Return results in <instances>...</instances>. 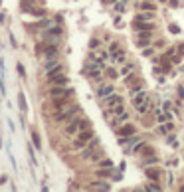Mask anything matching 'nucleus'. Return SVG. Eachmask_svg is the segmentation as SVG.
<instances>
[{
  "instance_id": "1",
  "label": "nucleus",
  "mask_w": 184,
  "mask_h": 192,
  "mask_svg": "<svg viewBox=\"0 0 184 192\" xmlns=\"http://www.w3.org/2000/svg\"><path fill=\"white\" fill-rule=\"evenodd\" d=\"M79 113H81V107H79L77 103H73V101H71L67 107H63V109H59V111H53V113H52V121L56 125H67L69 121H71L73 117H77Z\"/></svg>"
},
{
  "instance_id": "2",
  "label": "nucleus",
  "mask_w": 184,
  "mask_h": 192,
  "mask_svg": "<svg viewBox=\"0 0 184 192\" xmlns=\"http://www.w3.org/2000/svg\"><path fill=\"white\" fill-rule=\"evenodd\" d=\"M75 89L69 85H50L48 87V97H73Z\"/></svg>"
},
{
  "instance_id": "3",
  "label": "nucleus",
  "mask_w": 184,
  "mask_h": 192,
  "mask_svg": "<svg viewBox=\"0 0 184 192\" xmlns=\"http://www.w3.org/2000/svg\"><path fill=\"white\" fill-rule=\"evenodd\" d=\"M75 137H77V139L73 141V149H83V147H85V145H87V143L91 141V139L95 137V131L89 127V129H83V131H79Z\"/></svg>"
},
{
  "instance_id": "4",
  "label": "nucleus",
  "mask_w": 184,
  "mask_h": 192,
  "mask_svg": "<svg viewBox=\"0 0 184 192\" xmlns=\"http://www.w3.org/2000/svg\"><path fill=\"white\" fill-rule=\"evenodd\" d=\"M81 121H83V115H81V113L69 121V123L66 125V129H63L66 137H75V135H77V133L81 131Z\"/></svg>"
},
{
  "instance_id": "5",
  "label": "nucleus",
  "mask_w": 184,
  "mask_h": 192,
  "mask_svg": "<svg viewBox=\"0 0 184 192\" xmlns=\"http://www.w3.org/2000/svg\"><path fill=\"white\" fill-rule=\"evenodd\" d=\"M40 38H42V40H48V38H63V26H62V24H53V26H50L48 30H42V32H40Z\"/></svg>"
},
{
  "instance_id": "6",
  "label": "nucleus",
  "mask_w": 184,
  "mask_h": 192,
  "mask_svg": "<svg viewBox=\"0 0 184 192\" xmlns=\"http://www.w3.org/2000/svg\"><path fill=\"white\" fill-rule=\"evenodd\" d=\"M111 93H115V85L113 83H103V85H99V87L95 89L97 99H105L107 95H111Z\"/></svg>"
},
{
  "instance_id": "7",
  "label": "nucleus",
  "mask_w": 184,
  "mask_h": 192,
  "mask_svg": "<svg viewBox=\"0 0 184 192\" xmlns=\"http://www.w3.org/2000/svg\"><path fill=\"white\" fill-rule=\"evenodd\" d=\"M46 83H48V87H50V85H69V77L66 75V71H62V73H58V75H53V77H48Z\"/></svg>"
},
{
  "instance_id": "8",
  "label": "nucleus",
  "mask_w": 184,
  "mask_h": 192,
  "mask_svg": "<svg viewBox=\"0 0 184 192\" xmlns=\"http://www.w3.org/2000/svg\"><path fill=\"white\" fill-rule=\"evenodd\" d=\"M53 24H58L53 18H46V16H44V18H40L38 22H34V26H32V28L38 30V32H42V30H48V28H50V26H53Z\"/></svg>"
},
{
  "instance_id": "9",
  "label": "nucleus",
  "mask_w": 184,
  "mask_h": 192,
  "mask_svg": "<svg viewBox=\"0 0 184 192\" xmlns=\"http://www.w3.org/2000/svg\"><path fill=\"white\" fill-rule=\"evenodd\" d=\"M133 28L137 30V32H149V30H154V24H153V20H135V24H133Z\"/></svg>"
},
{
  "instance_id": "10",
  "label": "nucleus",
  "mask_w": 184,
  "mask_h": 192,
  "mask_svg": "<svg viewBox=\"0 0 184 192\" xmlns=\"http://www.w3.org/2000/svg\"><path fill=\"white\" fill-rule=\"evenodd\" d=\"M117 135L119 137H131V135H135V125L133 123H123L121 127H117Z\"/></svg>"
},
{
  "instance_id": "11",
  "label": "nucleus",
  "mask_w": 184,
  "mask_h": 192,
  "mask_svg": "<svg viewBox=\"0 0 184 192\" xmlns=\"http://www.w3.org/2000/svg\"><path fill=\"white\" fill-rule=\"evenodd\" d=\"M150 38H153V30H149V32H139L137 46H139V48H147V46H150Z\"/></svg>"
},
{
  "instance_id": "12",
  "label": "nucleus",
  "mask_w": 184,
  "mask_h": 192,
  "mask_svg": "<svg viewBox=\"0 0 184 192\" xmlns=\"http://www.w3.org/2000/svg\"><path fill=\"white\" fill-rule=\"evenodd\" d=\"M103 101V105L105 107H115V105H119V103H123V97L119 93H111V95H107L105 99H101Z\"/></svg>"
},
{
  "instance_id": "13",
  "label": "nucleus",
  "mask_w": 184,
  "mask_h": 192,
  "mask_svg": "<svg viewBox=\"0 0 184 192\" xmlns=\"http://www.w3.org/2000/svg\"><path fill=\"white\" fill-rule=\"evenodd\" d=\"M129 119H131V113H129V111H123V113H119V115H113L111 125L113 127H121L123 123H127Z\"/></svg>"
},
{
  "instance_id": "14",
  "label": "nucleus",
  "mask_w": 184,
  "mask_h": 192,
  "mask_svg": "<svg viewBox=\"0 0 184 192\" xmlns=\"http://www.w3.org/2000/svg\"><path fill=\"white\" fill-rule=\"evenodd\" d=\"M26 151H28V157H30V164L36 168L38 167V158H36V147H34V143H32V141L26 143Z\"/></svg>"
},
{
  "instance_id": "15",
  "label": "nucleus",
  "mask_w": 184,
  "mask_h": 192,
  "mask_svg": "<svg viewBox=\"0 0 184 192\" xmlns=\"http://www.w3.org/2000/svg\"><path fill=\"white\" fill-rule=\"evenodd\" d=\"M18 109L20 113H28V99H26V93L22 89L18 91Z\"/></svg>"
},
{
  "instance_id": "16",
  "label": "nucleus",
  "mask_w": 184,
  "mask_h": 192,
  "mask_svg": "<svg viewBox=\"0 0 184 192\" xmlns=\"http://www.w3.org/2000/svg\"><path fill=\"white\" fill-rule=\"evenodd\" d=\"M145 99H147V91H145V89H140V91L133 93V95H131V103H133V107H137V105L143 103Z\"/></svg>"
},
{
  "instance_id": "17",
  "label": "nucleus",
  "mask_w": 184,
  "mask_h": 192,
  "mask_svg": "<svg viewBox=\"0 0 184 192\" xmlns=\"http://www.w3.org/2000/svg\"><path fill=\"white\" fill-rule=\"evenodd\" d=\"M166 121H172V113L168 111H160L156 107V123H166Z\"/></svg>"
},
{
  "instance_id": "18",
  "label": "nucleus",
  "mask_w": 184,
  "mask_h": 192,
  "mask_svg": "<svg viewBox=\"0 0 184 192\" xmlns=\"http://www.w3.org/2000/svg\"><path fill=\"white\" fill-rule=\"evenodd\" d=\"M59 57H52V60H44L42 62V71H48V69H52V67H56V66H59Z\"/></svg>"
},
{
  "instance_id": "19",
  "label": "nucleus",
  "mask_w": 184,
  "mask_h": 192,
  "mask_svg": "<svg viewBox=\"0 0 184 192\" xmlns=\"http://www.w3.org/2000/svg\"><path fill=\"white\" fill-rule=\"evenodd\" d=\"M135 20H147V22L149 20H154V12L153 10H140V12L135 16Z\"/></svg>"
},
{
  "instance_id": "20",
  "label": "nucleus",
  "mask_w": 184,
  "mask_h": 192,
  "mask_svg": "<svg viewBox=\"0 0 184 192\" xmlns=\"http://www.w3.org/2000/svg\"><path fill=\"white\" fill-rule=\"evenodd\" d=\"M30 141L34 143V147H36V151H42V139H40V133H38L36 129H32V133H30Z\"/></svg>"
},
{
  "instance_id": "21",
  "label": "nucleus",
  "mask_w": 184,
  "mask_h": 192,
  "mask_svg": "<svg viewBox=\"0 0 184 192\" xmlns=\"http://www.w3.org/2000/svg\"><path fill=\"white\" fill-rule=\"evenodd\" d=\"M63 63H59V66H56V67H52V69H48V71H44V77L48 79V77H53V75H58V73H62L63 71Z\"/></svg>"
},
{
  "instance_id": "22",
  "label": "nucleus",
  "mask_w": 184,
  "mask_h": 192,
  "mask_svg": "<svg viewBox=\"0 0 184 192\" xmlns=\"http://www.w3.org/2000/svg\"><path fill=\"white\" fill-rule=\"evenodd\" d=\"M34 6H36L34 2H26V0H22V2H20V12L22 14H32Z\"/></svg>"
},
{
  "instance_id": "23",
  "label": "nucleus",
  "mask_w": 184,
  "mask_h": 192,
  "mask_svg": "<svg viewBox=\"0 0 184 192\" xmlns=\"http://www.w3.org/2000/svg\"><path fill=\"white\" fill-rule=\"evenodd\" d=\"M135 109H137V113H139V115H145V113H147V111L150 109V101H149V97L145 99L143 103H139V105H137Z\"/></svg>"
},
{
  "instance_id": "24",
  "label": "nucleus",
  "mask_w": 184,
  "mask_h": 192,
  "mask_svg": "<svg viewBox=\"0 0 184 192\" xmlns=\"http://www.w3.org/2000/svg\"><path fill=\"white\" fill-rule=\"evenodd\" d=\"M91 188H95V190H111V184L105 182V180H95V182L91 184Z\"/></svg>"
},
{
  "instance_id": "25",
  "label": "nucleus",
  "mask_w": 184,
  "mask_h": 192,
  "mask_svg": "<svg viewBox=\"0 0 184 192\" xmlns=\"http://www.w3.org/2000/svg\"><path fill=\"white\" fill-rule=\"evenodd\" d=\"M16 71H18V75H20V79H22V81H26V79H28V73H26V67H24L22 62L16 63Z\"/></svg>"
},
{
  "instance_id": "26",
  "label": "nucleus",
  "mask_w": 184,
  "mask_h": 192,
  "mask_svg": "<svg viewBox=\"0 0 184 192\" xmlns=\"http://www.w3.org/2000/svg\"><path fill=\"white\" fill-rule=\"evenodd\" d=\"M101 157H103V151H101V149H95L93 154H91L87 161H89V162H99V161H101Z\"/></svg>"
},
{
  "instance_id": "27",
  "label": "nucleus",
  "mask_w": 184,
  "mask_h": 192,
  "mask_svg": "<svg viewBox=\"0 0 184 192\" xmlns=\"http://www.w3.org/2000/svg\"><path fill=\"white\" fill-rule=\"evenodd\" d=\"M172 129H174V125L166 121V123H160V129H159V133H160V135H166V133H170Z\"/></svg>"
},
{
  "instance_id": "28",
  "label": "nucleus",
  "mask_w": 184,
  "mask_h": 192,
  "mask_svg": "<svg viewBox=\"0 0 184 192\" xmlns=\"http://www.w3.org/2000/svg\"><path fill=\"white\" fill-rule=\"evenodd\" d=\"M139 8H140V10H153V12H154V10H156V6H154V2H149V0H145L143 4H139Z\"/></svg>"
},
{
  "instance_id": "29",
  "label": "nucleus",
  "mask_w": 184,
  "mask_h": 192,
  "mask_svg": "<svg viewBox=\"0 0 184 192\" xmlns=\"http://www.w3.org/2000/svg\"><path fill=\"white\" fill-rule=\"evenodd\" d=\"M147 176L150 180H159L160 178V172H159V170H153V168H147Z\"/></svg>"
},
{
  "instance_id": "30",
  "label": "nucleus",
  "mask_w": 184,
  "mask_h": 192,
  "mask_svg": "<svg viewBox=\"0 0 184 192\" xmlns=\"http://www.w3.org/2000/svg\"><path fill=\"white\" fill-rule=\"evenodd\" d=\"M48 12H46V8H38V6H34V10H32V16H38V18H44Z\"/></svg>"
},
{
  "instance_id": "31",
  "label": "nucleus",
  "mask_w": 184,
  "mask_h": 192,
  "mask_svg": "<svg viewBox=\"0 0 184 192\" xmlns=\"http://www.w3.org/2000/svg\"><path fill=\"white\" fill-rule=\"evenodd\" d=\"M99 168H115V164L109 158H103V161H99Z\"/></svg>"
},
{
  "instance_id": "32",
  "label": "nucleus",
  "mask_w": 184,
  "mask_h": 192,
  "mask_svg": "<svg viewBox=\"0 0 184 192\" xmlns=\"http://www.w3.org/2000/svg\"><path fill=\"white\" fill-rule=\"evenodd\" d=\"M156 182H159V180H154L153 184H147V186H145V190H153V192H159V190H162V186H160V184H156Z\"/></svg>"
},
{
  "instance_id": "33",
  "label": "nucleus",
  "mask_w": 184,
  "mask_h": 192,
  "mask_svg": "<svg viewBox=\"0 0 184 192\" xmlns=\"http://www.w3.org/2000/svg\"><path fill=\"white\" fill-rule=\"evenodd\" d=\"M99 46H101V40L99 38H91L89 40V50H97Z\"/></svg>"
},
{
  "instance_id": "34",
  "label": "nucleus",
  "mask_w": 184,
  "mask_h": 192,
  "mask_svg": "<svg viewBox=\"0 0 184 192\" xmlns=\"http://www.w3.org/2000/svg\"><path fill=\"white\" fill-rule=\"evenodd\" d=\"M113 10H115V12H125V2H113Z\"/></svg>"
},
{
  "instance_id": "35",
  "label": "nucleus",
  "mask_w": 184,
  "mask_h": 192,
  "mask_svg": "<svg viewBox=\"0 0 184 192\" xmlns=\"http://www.w3.org/2000/svg\"><path fill=\"white\" fill-rule=\"evenodd\" d=\"M133 63H127V66L125 67H123V71H121V75H131V73H133Z\"/></svg>"
},
{
  "instance_id": "36",
  "label": "nucleus",
  "mask_w": 184,
  "mask_h": 192,
  "mask_svg": "<svg viewBox=\"0 0 184 192\" xmlns=\"http://www.w3.org/2000/svg\"><path fill=\"white\" fill-rule=\"evenodd\" d=\"M140 153H143L145 157H150V154L154 153V149H153V147H147V145H143V149H140Z\"/></svg>"
},
{
  "instance_id": "37",
  "label": "nucleus",
  "mask_w": 184,
  "mask_h": 192,
  "mask_svg": "<svg viewBox=\"0 0 184 192\" xmlns=\"http://www.w3.org/2000/svg\"><path fill=\"white\" fill-rule=\"evenodd\" d=\"M119 50H121V46H119V42H113V44L109 46V50H107V52H109V56H111V54H115V52H119Z\"/></svg>"
},
{
  "instance_id": "38",
  "label": "nucleus",
  "mask_w": 184,
  "mask_h": 192,
  "mask_svg": "<svg viewBox=\"0 0 184 192\" xmlns=\"http://www.w3.org/2000/svg\"><path fill=\"white\" fill-rule=\"evenodd\" d=\"M8 40H10V46H12V48H18V40L14 38V34H12V32L8 34Z\"/></svg>"
},
{
  "instance_id": "39",
  "label": "nucleus",
  "mask_w": 184,
  "mask_h": 192,
  "mask_svg": "<svg viewBox=\"0 0 184 192\" xmlns=\"http://www.w3.org/2000/svg\"><path fill=\"white\" fill-rule=\"evenodd\" d=\"M107 75H109V77L113 79V77H119L121 73H117V71H115V67H109V69H107Z\"/></svg>"
},
{
  "instance_id": "40",
  "label": "nucleus",
  "mask_w": 184,
  "mask_h": 192,
  "mask_svg": "<svg viewBox=\"0 0 184 192\" xmlns=\"http://www.w3.org/2000/svg\"><path fill=\"white\" fill-rule=\"evenodd\" d=\"M168 32H170V34H180V28H178L176 24H170L168 26Z\"/></svg>"
},
{
  "instance_id": "41",
  "label": "nucleus",
  "mask_w": 184,
  "mask_h": 192,
  "mask_svg": "<svg viewBox=\"0 0 184 192\" xmlns=\"http://www.w3.org/2000/svg\"><path fill=\"white\" fill-rule=\"evenodd\" d=\"M154 162H159V158H156V157H150V158H147V161H145V167H149V164H154Z\"/></svg>"
},
{
  "instance_id": "42",
  "label": "nucleus",
  "mask_w": 184,
  "mask_h": 192,
  "mask_svg": "<svg viewBox=\"0 0 184 192\" xmlns=\"http://www.w3.org/2000/svg\"><path fill=\"white\" fill-rule=\"evenodd\" d=\"M6 123H8V129H10V133L14 135V131H16V125H14V121H12V119H8Z\"/></svg>"
},
{
  "instance_id": "43",
  "label": "nucleus",
  "mask_w": 184,
  "mask_h": 192,
  "mask_svg": "<svg viewBox=\"0 0 184 192\" xmlns=\"http://www.w3.org/2000/svg\"><path fill=\"white\" fill-rule=\"evenodd\" d=\"M176 93H178V97H180V99H184V85H178Z\"/></svg>"
},
{
  "instance_id": "44",
  "label": "nucleus",
  "mask_w": 184,
  "mask_h": 192,
  "mask_svg": "<svg viewBox=\"0 0 184 192\" xmlns=\"http://www.w3.org/2000/svg\"><path fill=\"white\" fill-rule=\"evenodd\" d=\"M153 52H154V50H153V48H149V50H147V48H145V52H143V56H145V57H150V56H153Z\"/></svg>"
},
{
  "instance_id": "45",
  "label": "nucleus",
  "mask_w": 184,
  "mask_h": 192,
  "mask_svg": "<svg viewBox=\"0 0 184 192\" xmlns=\"http://www.w3.org/2000/svg\"><path fill=\"white\" fill-rule=\"evenodd\" d=\"M176 52H178L180 56H184V42H182V44H178V46H176Z\"/></svg>"
},
{
  "instance_id": "46",
  "label": "nucleus",
  "mask_w": 184,
  "mask_h": 192,
  "mask_svg": "<svg viewBox=\"0 0 184 192\" xmlns=\"http://www.w3.org/2000/svg\"><path fill=\"white\" fill-rule=\"evenodd\" d=\"M166 164H168V167H170V168H174V167H176V164H178V158H172V161H168V162H166Z\"/></svg>"
},
{
  "instance_id": "47",
  "label": "nucleus",
  "mask_w": 184,
  "mask_h": 192,
  "mask_svg": "<svg viewBox=\"0 0 184 192\" xmlns=\"http://www.w3.org/2000/svg\"><path fill=\"white\" fill-rule=\"evenodd\" d=\"M53 20H56L58 24H63V16L62 14H56V18H53Z\"/></svg>"
},
{
  "instance_id": "48",
  "label": "nucleus",
  "mask_w": 184,
  "mask_h": 192,
  "mask_svg": "<svg viewBox=\"0 0 184 192\" xmlns=\"http://www.w3.org/2000/svg\"><path fill=\"white\" fill-rule=\"evenodd\" d=\"M6 182H8V176H6V174H2V176H0V186L6 184Z\"/></svg>"
},
{
  "instance_id": "49",
  "label": "nucleus",
  "mask_w": 184,
  "mask_h": 192,
  "mask_svg": "<svg viewBox=\"0 0 184 192\" xmlns=\"http://www.w3.org/2000/svg\"><path fill=\"white\" fill-rule=\"evenodd\" d=\"M4 22H6V14H4V12H0V24L4 26Z\"/></svg>"
},
{
  "instance_id": "50",
  "label": "nucleus",
  "mask_w": 184,
  "mask_h": 192,
  "mask_svg": "<svg viewBox=\"0 0 184 192\" xmlns=\"http://www.w3.org/2000/svg\"><path fill=\"white\" fill-rule=\"evenodd\" d=\"M170 6H172V8H176V6H178V0H170Z\"/></svg>"
},
{
  "instance_id": "51",
  "label": "nucleus",
  "mask_w": 184,
  "mask_h": 192,
  "mask_svg": "<svg viewBox=\"0 0 184 192\" xmlns=\"http://www.w3.org/2000/svg\"><path fill=\"white\" fill-rule=\"evenodd\" d=\"M4 147V141H2V131H0V149Z\"/></svg>"
},
{
  "instance_id": "52",
  "label": "nucleus",
  "mask_w": 184,
  "mask_h": 192,
  "mask_svg": "<svg viewBox=\"0 0 184 192\" xmlns=\"http://www.w3.org/2000/svg\"><path fill=\"white\" fill-rule=\"evenodd\" d=\"M26 2H34V4H36V2H38V0H26Z\"/></svg>"
},
{
  "instance_id": "53",
  "label": "nucleus",
  "mask_w": 184,
  "mask_h": 192,
  "mask_svg": "<svg viewBox=\"0 0 184 192\" xmlns=\"http://www.w3.org/2000/svg\"><path fill=\"white\" fill-rule=\"evenodd\" d=\"M159 2H166V0H159Z\"/></svg>"
}]
</instances>
